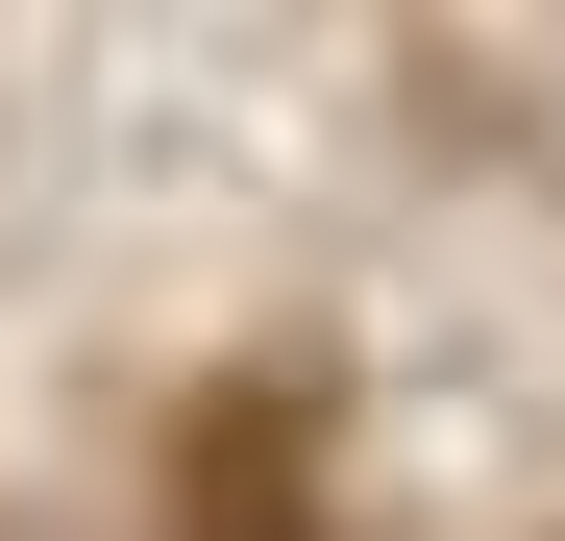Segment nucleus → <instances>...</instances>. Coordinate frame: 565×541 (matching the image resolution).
Here are the masks:
<instances>
[{
	"mask_svg": "<svg viewBox=\"0 0 565 541\" xmlns=\"http://www.w3.org/2000/svg\"><path fill=\"white\" fill-rule=\"evenodd\" d=\"M172 492H198V541H320V492H296V394H198V418H172Z\"/></svg>",
	"mask_w": 565,
	"mask_h": 541,
	"instance_id": "nucleus-1",
	"label": "nucleus"
}]
</instances>
